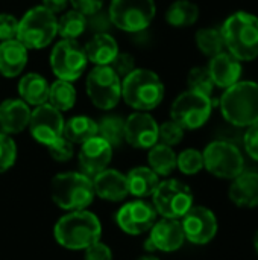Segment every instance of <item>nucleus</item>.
Segmentation results:
<instances>
[{"mask_svg":"<svg viewBox=\"0 0 258 260\" xmlns=\"http://www.w3.org/2000/svg\"><path fill=\"white\" fill-rule=\"evenodd\" d=\"M225 47L240 61L258 56V17L246 11L231 14L220 27Z\"/></svg>","mask_w":258,"mask_h":260,"instance_id":"f257e3e1","label":"nucleus"},{"mask_svg":"<svg viewBox=\"0 0 258 260\" xmlns=\"http://www.w3.org/2000/svg\"><path fill=\"white\" fill-rule=\"evenodd\" d=\"M220 111L227 122L248 128L258 122V82L239 81L225 88L220 98Z\"/></svg>","mask_w":258,"mask_h":260,"instance_id":"f03ea898","label":"nucleus"},{"mask_svg":"<svg viewBox=\"0 0 258 260\" xmlns=\"http://www.w3.org/2000/svg\"><path fill=\"white\" fill-rule=\"evenodd\" d=\"M100 221L91 212L73 210L55 225L56 242L67 250H85L100 239Z\"/></svg>","mask_w":258,"mask_h":260,"instance_id":"7ed1b4c3","label":"nucleus"},{"mask_svg":"<svg viewBox=\"0 0 258 260\" xmlns=\"http://www.w3.org/2000/svg\"><path fill=\"white\" fill-rule=\"evenodd\" d=\"M122 98L134 110L151 111L164 99V84L148 69H134L122 82Z\"/></svg>","mask_w":258,"mask_h":260,"instance_id":"20e7f679","label":"nucleus"},{"mask_svg":"<svg viewBox=\"0 0 258 260\" xmlns=\"http://www.w3.org/2000/svg\"><path fill=\"white\" fill-rule=\"evenodd\" d=\"M94 195L93 180L85 174H58L50 183V197L64 210H84L93 203Z\"/></svg>","mask_w":258,"mask_h":260,"instance_id":"39448f33","label":"nucleus"},{"mask_svg":"<svg viewBox=\"0 0 258 260\" xmlns=\"http://www.w3.org/2000/svg\"><path fill=\"white\" fill-rule=\"evenodd\" d=\"M58 34V18L44 6L29 9L18 20L17 40L26 49H43L49 46Z\"/></svg>","mask_w":258,"mask_h":260,"instance_id":"423d86ee","label":"nucleus"},{"mask_svg":"<svg viewBox=\"0 0 258 260\" xmlns=\"http://www.w3.org/2000/svg\"><path fill=\"white\" fill-rule=\"evenodd\" d=\"M204 168L222 180H234L245 171V158L239 146L228 140H214L202 152Z\"/></svg>","mask_w":258,"mask_h":260,"instance_id":"0eeeda50","label":"nucleus"},{"mask_svg":"<svg viewBox=\"0 0 258 260\" xmlns=\"http://www.w3.org/2000/svg\"><path fill=\"white\" fill-rule=\"evenodd\" d=\"M154 0H113L108 9L111 24L125 32H141L155 17Z\"/></svg>","mask_w":258,"mask_h":260,"instance_id":"6e6552de","label":"nucleus"},{"mask_svg":"<svg viewBox=\"0 0 258 260\" xmlns=\"http://www.w3.org/2000/svg\"><path fill=\"white\" fill-rule=\"evenodd\" d=\"M213 111L211 96L187 90L181 93L170 107L172 120L184 129H198L207 123Z\"/></svg>","mask_w":258,"mask_h":260,"instance_id":"1a4fd4ad","label":"nucleus"},{"mask_svg":"<svg viewBox=\"0 0 258 260\" xmlns=\"http://www.w3.org/2000/svg\"><path fill=\"white\" fill-rule=\"evenodd\" d=\"M152 198V206L163 218L179 219L193 207L192 189L179 180L160 181Z\"/></svg>","mask_w":258,"mask_h":260,"instance_id":"9d476101","label":"nucleus"},{"mask_svg":"<svg viewBox=\"0 0 258 260\" xmlns=\"http://www.w3.org/2000/svg\"><path fill=\"white\" fill-rule=\"evenodd\" d=\"M87 94L94 107L113 110L122 99V79L109 66H96L87 76Z\"/></svg>","mask_w":258,"mask_h":260,"instance_id":"9b49d317","label":"nucleus"},{"mask_svg":"<svg viewBox=\"0 0 258 260\" xmlns=\"http://www.w3.org/2000/svg\"><path fill=\"white\" fill-rule=\"evenodd\" d=\"M87 55L84 47L76 40H61L55 44L50 53V67L58 79L76 81L82 76L87 67Z\"/></svg>","mask_w":258,"mask_h":260,"instance_id":"f8f14e48","label":"nucleus"},{"mask_svg":"<svg viewBox=\"0 0 258 260\" xmlns=\"http://www.w3.org/2000/svg\"><path fill=\"white\" fill-rule=\"evenodd\" d=\"M64 123L65 120L62 117V113L55 107H52L49 102H46L43 105H38L32 111L29 120V129L32 137L38 143L49 146L53 142H56L59 137H62Z\"/></svg>","mask_w":258,"mask_h":260,"instance_id":"ddd939ff","label":"nucleus"},{"mask_svg":"<svg viewBox=\"0 0 258 260\" xmlns=\"http://www.w3.org/2000/svg\"><path fill=\"white\" fill-rule=\"evenodd\" d=\"M181 219L184 236L192 244L205 245L217 235V218L207 207L193 206Z\"/></svg>","mask_w":258,"mask_h":260,"instance_id":"4468645a","label":"nucleus"},{"mask_svg":"<svg viewBox=\"0 0 258 260\" xmlns=\"http://www.w3.org/2000/svg\"><path fill=\"white\" fill-rule=\"evenodd\" d=\"M117 225L128 235H143L152 229L157 221V210L152 204L137 200L125 204L117 216Z\"/></svg>","mask_w":258,"mask_h":260,"instance_id":"2eb2a0df","label":"nucleus"},{"mask_svg":"<svg viewBox=\"0 0 258 260\" xmlns=\"http://www.w3.org/2000/svg\"><path fill=\"white\" fill-rule=\"evenodd\" d=\"M125 142L137 149H151L158 143V123L148 111H137L125 120Z\"/></svg>","mask_w":258,"mask_h":260,"instance_id":"dca6fc26","label":"nucleus"},{"mask_svg":"<svg viewBox=\"0 0 258 260\" xmlns=\"http://www.w3.org/2000/svg\"><path fill=\"white\" fill-rule=\"evenodd\" d=\"M184 241L186 236L179 219L163 218L161 221H155V224L152 225L151 236L146 241V250L173 253L182 247Z\"/></svg>","mask_w":258,"mask_h":260,"instance_id":"f3484780","label":"nucleus"},{"mask_svg":"<svg viewBox=\"0 0 258 260\" xmlns=\"http://www.w3.org/2000/svg\"><path fill=\"white\" fill-rule=\"evenodd\" d=\"M111 158L113 146L100 136H94L90 140L84 142L79 151V165L82 168V174H85L87 177H94L99 172L105 171Z\"/></svg>","mask_w":258,"mask_h":260,"instance_id":"a211bd4d","label":"nucleus"},{"mask_svg":"<svg viewBox=\"0 0 258 260\" xmlns=\"http://www.w3.org/2000/svg\"><path fill=\"white\" fill-rule=\"evenodd\" d=\"M93 187H94V193L105 201L119 203L129 195L126 175L120 174L116 169L106 168L105 171L94 175Z\"/></svg>","mask_w":258,"mask_h":260,"instance_id":"6ab92c4d","label":"nucleus"},{"mask_svg":"<svg viewBox=\"0 0 258 260\" xmlns=\"http://www.w3.org/2000/svg\"><path fill=\"white\" fill-rule=\"evenodd\" d=\"M207 69L210 72V76H211L214 85L219 88H224V90L234 85L236 82H239L240 76H242L240 59H237L234 55H231L230 52H225V50L222 53L213 56L210 59V64Z\"/></svg>","mask_w":258,"mask_h":260,"instance_id":"aec40b11","label":"nucleus"},{"mask_svg":"<svg viewBox=\"0 0 258 260\" xmlns=\"http://www.w3.org/2000/svg\"><path fill=\"white\" fill-rule=\"evenodd\" d=\"M30 108L21 99H6L0 104V131L18 134L29 126Z\"/></svg>","mask_w":258,"mask_h":260,"instance_id":"412c9836","label":"nucleus"},{"mask_svg":"<svg viewBox=\"0 0 258 260\" xmlns=\"http://www.w3.org/2000/svg\"><path fill=\"white\" fill-rule=\"evenodd\" d=\"M228 197L233 204L239 207H257L258 206V172L243 171L234 180H231Z\"/></svg>","mask_w":258,"mask_h":260,"instance_id":"4be33fe9","label":"nucleus"},{"mask_svg":"<svg viewBox=\"0 0 258 260\" xmlns=\"http://www.w3.org/2000/svg\"><path fill=\"white\" fill-rule=\"evenodd\" d=\"M27 64V49L17 40L0 43V73L5 78L18 76Z\"/></svg>","mask_w":258,"mask_h":260,"instance_id":"5701e85b","label":"nucleus"},{"mask_svg":"<svg viewBox=\"0 0 258 260\" xmlns=\"http://www.w3.org/2000/svg\"><path fill=\"white\" fill-rule=\"evenodd\" d=\"M87 59L96 66H109L119 53L117 41L109 34H96L84 47Z\"/></svg>","mask_w":258,"mask_h":260,"instance_id":"b1692460","label":"nucleus"},{"mask_svg":"<svg viewBox=\"0 0 258 260\" xmlns=\"http://www.w3.org/2000/svg\"><path fill=\"white\" fill-rule=\"evenodd\" d=\"M49 90L50 85L38 73H27L24 75L18 82V93L21 101H24L29 105H43L49 99Z\"/></svg>","mask_w":258,"mask_h":260,"instance_id":"393cba45","label":"nucleus"},{"mask_svg":"<svg viewBox=\"0 0 258 260\" xmlns=\"http://www.w3.org/2000/svg\"><path fill=\"white\" fill-rule=\"evenodd\" d=\"M126 181H128L129 195H134L137 198L152 197L157 186L160 184L158 175L151 168H144V166L131 169L129 174L126 175Z\"/></svg>","mask_w":258,"mask_h":260,"instance_id":"a878e982","label":"nucleus"},{"mask_svg":"<svg viewBox=\"0 0 258 260\" xmlns=\"http://www.w3.org/2000/svg\"><path fill=\"white\" fill-rule=\"evenodd\" d=\"M62 136L71 143L82 145L84 142L97 136V122L87 116H75L64 123Z\"/></svg>","mask_w":258,"mask_h":260,"instance_id":"bb28decb","label":"nucleus"},{"mask_svg":"<svg viewBox=\"0 0 258 260\" xmlns=\"http://www.w3.org/2000/svg\"><path fill=\"white\" fill-rule=\"evenodd\" d=\"M198 18L199 8L190 0H176L169 6L166 12V21L173 27H189L195 24Z\"/></svg>","mask_w":258,"mask_h":260,"instance_id":"cd10ccee","label":"nucleus"},{"mask_svg":"<svg viewBox=\"0 0 258 260\" xmlns=\"http://www.w3.org/2000/svg\"><path fill=\"white\" fill-rule=\"evenodd\" d=\"M148 161L151 169L157 175L167 177L176 169V154L172 146H167L164 143H157L149 149Z\"/></svg>","mask_w":258,"mask_h":260,"instance_id":"c85d7f7f","label":"nucleus"},{"mask_svg":"<svg viewBox=\"0 0 258 260\" xmlns=\"http://www.w3.org/2000/svg\"><path fill=\"white\" fill-rule=\"evenodd\" d=\"M47 102L52 107H55L56 110H59L61 113L68 111V110L73 108V105L76 102V90L71 85V82L62 81V79H56L50 85Z\"/></svg>","mask_w":258,"mask_h":260,"instance_id":"c756f323","label":"nucleus"},{"mask_svg":"<svg viewBox=\"0 0 258 260\" xmlns=\"http://www.w3.org/2000/svg\"><path fill=\"white\" fill-rule=\"evenodd\" d=\"M196 46L205 56H216L225 50V41L220 29L202 27L196 32Z\"/></svg>","mask_w":258,"mask_h":260,"instance_id":"7c9ffc66","label":"nucleus"},{"mask_svg":"<svg viewBox=\"0 0 258 260\" xmlns=\"http://www.w3.org/2000/svg\"><path fill=\"white\" fill-rule=\"evenodd\" d=\"M87 30V17L78 11H68L58 18V34L62 40H76Z\"/></svg>","mask_w":258,"mask_h":260,"instance_id":"2f4dec72","label":"nucleus"},{"mask_svg":"<svg viewBox=\"0 0 258 260\" xmlns=\"http://www.w3.org/2000/svg\"><path fill=\"white\" fill-rule=\"evenodd\" d=\"M97 136L105 139L113 148L125 140V120L119 116H106L97 123Z\"/></svg>","mask_w":258,"mask_h":260,"instance_id":"473e14b6","label":"nucleus"},{"mask_svg":"<svg viewBox=\"0 0 258 260\" xmlns=\"http://www.w3.org/2000/svg\"><path fill=\"white\" fill-rule=\"evenodd\" d=\"M187 84H189V90L202 93L205 96H211L213 88H214V82L207 67H193L189 72Z\"/></svg>","mask_w":258,"mask_h":260,"instance_id":"72a5a7b5","label":"nucleus"},{"mask_svg":"<svg viewBox=\"0 0 258 260\" xmlns=\"http://www.w3.org/2000/svg\"><path fill=\"white\" fill-rule=\"evenodd\" d=\"M176 168L186 175H195L204 169V155L198 149H184L176 155Z\"/></svg>","mask_w":258,"mask_h":260,"instance_id":"f704fd0d","label":"nucleus"},{"mask_svg":"<svg viewBox=\"0 0 258 260\" xmlns=\"http://www.w3.org/2000/svg\"><path fill=\"white\" fill-rule=\"evenodd\" d=\"M17 158V145L9 134L0 131V174L14 166Z\"/></svg>","mask_w":258,"mask_h":260,"instance_id":"c9c22d12","label":"nucleus"},{"mask_svg":"<svg viewBox=\"0 0 258 260\" xmlns=\"http://www.w3.org/2000/svg\"><path fill=\"white\" fill-rule=\"evenodd\" d=\"M184 131L186 129L173 120L164 122L161 126H158V140L167 146H175L184 139Z\"/></svg>","mask_w":258,"mask_h":260,"instance_id":"e433bc0d","label":"nucleus"},{"mask_svg":"<svg viewBox=\"0 0 258 260\" xmlns=\"http://www.w3.org/2000/svg\"><path fill=\"white\" fill-rule=\"evenodd\" d=\"M49 154L56 161H68L73 157V143L68 142L64 136L59 137L56 142L47 146Z\"/></svg>","mask_w":258,"mask_h":260,"instance_id":"4c0bfd02","label":"nucleus"},{"mask_svg":"<svg viewBox=\"0 0 258 260\" xmlns=\"http://www.w3.org/2000/svg\"><path fill=\"white\" fill-rule=\"evenodd\" d=\"M109 67L116 72V75L122 79L125 76H128L134 69H135V59L132 58V55L129 53H117L116 58L111 61Z\"/></svg>","mask_w":258,"mask_h":260,"instance_id":"58836bf2","label":"nucleus"},{"mask_svg":"<svg viewBox=\"0 0 258 260\" xmlns=\"http://www.w3.org/2000/svg\"><path fill=\"white\" fill-rule=\"evenodd\" d=\"M18 20L11 14H0V41H8L17 38Z\"/></svg>","mask_w":258,"mask_h":260,"instance_id":"ea45409f","label":"nucleus"},{"mask_svg":"<svg viewBox=\"0 0 258 260\" xmlns=\"http://www.w3.org/2000/svg\"><path fill=\"white\" fill-rule=\"evenodd\" d=\"M243 145L248 152V155L258 161V122L248 126L245 136H243Z\"/></svg>","mask_w":258,"mask_h":260,"instance_id":"a19ab883","label":"nucleus"},{"mask_svg":"<svg viewBox=\"0 0 258 260\" xmlns=\"http://www.w3.org/2000/svg\"><path fill=\"white\" fill-rule=\"evenodd\" d=\"M109 26H111L109 15H108V12H103L102 9L88 15V18H87V27H91L96 34L105 32Z\"/></svg>","mask_w":258,"mask_h":260,"instance_id":"79ce46f5","label":"nucleus"},{"mask_svg":"<svg viewBox=\"0 0 258 260\" xmlns=\"http://www.w3.org/2000/svg\"><path fill=\"white\" fill-rule=\"evenodd\" d=\"M85 260H113V253L108 245L97 241L85 248Z\"/></svg>","mask_w":258,"mask_h":260,"instance_id":"37998d69","label":"nucleus"},{"mask_svg":"<svg viewBox=\"0 0 258 260\" xmlns=\"http://www.w3.org/2000/svg\"><path fill=\"white\" fill-rule=\"evenodd\" d=\"M68 2L75 8V11L84 14L85 17L100 11L103 6V0H68Z\"/></svg>","mask_w":258,"mask_h":260,"instance_id":"c03bdc74","label":"nucleus"},{"mask_svg":"<svg viewBox=\"0 0 258 260\" xmlns=\"http://www.w3.org/2000/svg\"><path fill=\"white\" fill-rule=\"evenodd\" d=\"M67 3H68V0H43V6L53 14L62 12V9H65Z\"/></svg>","mask_w":258,"mask_h":260,"instance_id":"a18cd8bd","label":"nucleus"},{"mask_svg":"<svg viewBox=\"0 0 258 260\" xmlns=\"http://www.w3.org/2000/svg\"><path fill=\"white\" fill-rule=\"evenodd\" d=\"M254 247H255V251H257L258 254V232L255 233V236H254Z\"/></svg>","mask_w":258,"mask_h":260,"instance_id":"49530a36","label":"nucleus"},{"mask_svg":"<svg viewBox=\"0 0 258 260\" xmlns=\"http://www.w3.org/2000/svg\"><path fill=\"white\" fill-rule=\"evenodd\" d=\"M138 260H160V259H157V257H154V256H144V257H141V259H138Z\"/></svg>","mask_w":258,"mask_h":260,"instance_id":"de8ad7c7","label":"nucleus"}]
</instances>
